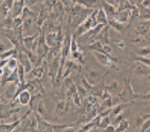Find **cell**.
<instances>
[{"label":"cell","mask_w":150,"mask_h":132,"mask_svg":"<svg viewBox=\"0 0 150 132\" xmlns=\"http://www.w3.org/2000/svg\"><path fill=\"white\" fill-rule=\"evenodd\" d=\"M117 97H118L119 101H120V104H129V103L133 102V101L141 99L142 95H138V93H135L133 91L131 82H130V77H128L127 79H125L122 90Z\"/></svg>","instance_id":"obj_1"},{"label":"cell","mask_w":150,"mask_h":132,"mask_svg":"<svg viewBox=\"0 0 150 132\" xmlns=\"http://www.w3.org/2000/svg\"><path fill=\"white\" fill-rule=\"evenodd\" d=\"M85 75H86V77H85L86 80L93 85V86H95V85L102 82L103 77H104L103 71L97 70V69H95V68H86Z\"/></svg>","instance_id":"obj_2"},{"label":"cell","mask_w":150,"mask_h":132,"mask_svg":"<svg viewBox=\"0 0 150 132\" xmlns=\"http://www.w3.org/2000/svg\"><path fill=\"white\" fill-rule=\"evenodd\" d=\"M39 35H40V30H38L36 34H34V35L25 36L23 38V45H24V47L30 50V52H33L36 54L38 42H39Z\"/></svg>","instance_id":"obj_3"},{"label":"cell","mask_w":150,"mask_h":132,"mask_svg":"<svg viewBox=\"0 0 150 132\" xmlns=\"http://www.w3.org/2000/svg\"><path fill=\"white\" fill-rule=\"evenodd\" d=\"M32 112H33L32 109H28L23 116H21L20 119H18V120L14 121V122L11 123V124H1L0 125V132H13L16 128H18L19 126H20L22 121L24 120L25 117H28Z\"/></svg>","instance_id":"obj_4"},{"label":"cell","mask_w":150,"mask_h":132,"mask_svg":"<svg viewBox=\"0 0 150 132\" xmlns=\"http://www.w3.org/2000/svg\"><path fill=\"white\" fill-rule=\"evenodd\" d=\"M19 111L20 108H13L10 103H0V120H6Z\"/></svg>","instance_id":"obj_5"},{"label":"cell","mask_w":150,"mask_h":132,"mask_svg":"<svg viewBox=\"0 0 150 132\" xmlns=\"http://www.w3.org/2000/svg\"><path fill=\"white\" fill-rule=\"evenodd\" d=\"M18 88V83H12L8 86V88L3 92L2 95H0V103H11L13 101V99L15 97L16 91Z\"/></svg>","instance_id":"obj_6"},{"label":"cell","mask_w":150,"mask_h":132,"mask_svg":"<svg viewBox=\"0 0 150 132\" xmlns=\"http://www.w3.org/2000/svg\"><path fill=\"white\" fill-rule=\"evenodd\" d=\"M17 59H18V62H19V64H21L23 67H24L26 75H28V73L32 71L33 68H34V66H33L32 62H30V58L28 57V55H26V54L23 52V49L18 50Z\"/></svg>","instance_id":"obj_7"},{"label":"cell","mask_w":150,"mask_h":132,"mask_svg":"<svg viewBox=\"0 0 150 132\" xmlns=\"http://www.w3.org/2000/svg\"><path fill=\"white\" fill-rule=\"evenodd\" d=\"M93 55L95 56L96 60L100 63L103 66H106V67H111L113 62H115L117 60H115L112 57L106 55L104 52H93Z\"/></svg>","instance_id":"obj_8"},{"label":"cell","mask_w":150,"mask_h":132,"mask_svg":"<svg viewBox=\"0 0 150 132\" xmlns=\"http://www.w3.org/2000/svg\"><path fill=\"white\" fill-rule=\"evenodd\" d=\"M132 71L139 77H150V67L138 61H135L133 64Z\"/></svg>","instance_id":"obj_9"},{"label":"cell","mask_w":150,"mask_h":132,"mask_svg":"<svg viewBox=\"0 0 150 132\" xmlns=\"http://www.w3.org/2000/svg\"><path fill=\"white\" fill-rule=\"evenodd\" d=\"M80 66L77 62H75L74 60H67L64 64V68H63V73H62V80L66 79L67 77H69V75L73 71H75L76 69L80 70Z\"/></svg>","instance_id":"obj_10"},{"label":"cell","mask_w":150,"mask_h":132,"mask_svg":"<svg viewBox=\"0 0 150 132\" xmlns=\"http://www.w3.org/2000/svg\"><path fill=\"white\" fill-rule=\"evenodd\" d=\"M101 3H102V10L104 11V13L106 14L108 20L115 19V13H117V8H115L113 4H111V3L107 2L106 0H102Z\"/></svg>","instance_id":"obj_11"},{"label":"cell","mask_w":150,"mask_h":132,"mask_svg":"<svg viewBox=\"0 0 150 132\" xmlns=\"http://www.w3.org/2000/svg\"><path fill=\"white\" fill-rule=\"evenodd\" d=\"M135 32L139 36H143V37H146V36L150 35V20L147 21H142V22L139 23L137 26H135Z\"/></svg>","instance_id":"obj_12"},{"label":"cell","mask_w":150,"mask_h":132,"mask_svg":"<svg viewBox=\"0 0 150 132\" xmlns=\"http://www.w3.org/2000/svg\"><path fill=\"white\" fill-rule=\"evenodd\" d=\"M25 6L24 0H15L14 5H13L12 11H11V16L13 18L19 17V16L22 15V11Z\"/></svg>","instance_id":"obj_13"},{"label":"cell","mask_w":150,"mask_h":132,"mask_svg":"<svg viewBox=\"0 0 150 132\" xmlns=\"http://www.w3.org/2000/svg\"><path fill=\"white\" fill-rule=\"evenodd\" d=\"M115 20L122 24L127 23L130 20V10H118L115 13Z\"/></svg>","instance_id":"obj_14"},{"label":"cell","mask_w":150,"mask_h":132,"mask_svg":"<svg viewBox=\"0 0 150 132\" xmlns=\"http://www.w3.org/2000/svg\"><path fill=\"white\" fill-rule=\"evenodd\" d=\"M16 99H18L20 105L26 106V105H30V100H32V93H30L28 89L22 90V91L18 95V97H16Z\"/></svg>","instance_id":"obj_15"},{"label":"cell","mask_w":150,"mask_h":132,"mask_svg":"<svg viewBox=\"0 0 150 132\" xmlns=\"http://www.w3.org/2000/svg\"><path fill=\"white\" fill-rule=\"evenodd\" d=\"M105 88L110 95H112V97H115V95H118L120 93L123 87H121V84L119 81H112L109 85H106Z\"/></svg>","instance_id":"obj_16"},{"label":"cell","mask_w":150,"mask_h":132,"mask_svg":"<svg viewBox=\"0 0 150 132\" xmlns=\"http://www.w3.org/2000/svg\"><path fill=\"white\" fill-rule=\"evenodd\" d=\"M14 2H15V0H4L0 4V12H1V14L3 16H8V13H11Z\"/></svg>","instance_id":"obj_17"},{"label":"cell","mask_w":150,"mask_h":132,"mask_svg":"<svg viewBox=\"0 0 150 132\" xmlns=\"http://www.w3.org/2000/svg\"><path fill=\"white\" fill-rule=\"evenodd\" d=\"M96 19H97L98 24H108V18L105 13H104V11L102 10V8L96 10Z\"/></svg>","instance_id":"obj_18"},{"label":"cell","mask_w":150,"mask_h":132,"mask_svg":"<svg viewBox=\"0 0 150 132\" xmlns=\"http://www.w3.org/2000/svg\"><path fill=\"white\" fill-rule=\"evenodd\" d=\"M30 73H32L33 77L35 78L36 80H40V79H42L43 73H44V67H43V65H39V66L34 67Z\"/></svg>","instance_id":"obj_19"},{"label":"cell","mask_w":150,"mask_h":132,"mask_svg":"<svg viewBox=\"0 0 150 132\" xmlns=\"http://www.w3.org/2000/svg\"><path fill=\"white\" fill-rule=\"evenodd\" d=\"M96 3H97V0H77V3H76V4H79V5H81V6H84V8L91 10V8L96 5Z\"/></svg>","instance_id":"obj_20"},{"label":"cell","mask_w":150,"mask_h":132,"mask_svg":"<svg viewBox=\"0 0 150 132\" xmlns=\"http://www.w3.org/2000/svg\"><path fill=\"white\" fill-rule=\"evenodd\" d=\"M87 48L91 52H103V44L101 41H93L87 45Z\"/></svg>","instance_id":"obj_21"},{"label":"cell","mask_w":150,"mask_h":132,"mask_svg":"<svg viewBox=\"0 0 150 132\" xmlns=\"http://www.w3.org/2000/svg\"><path fill=\"white\" fill-rule=\"evenodd\" d=\"M17 73H18V78H19V83H20V84H25V83H26V80H25L26 72H25L24 67H23L21 64L18 65Z\"/></svg>","instance_id":"obj_22"},{"label":"cell","mask_w":150,"mask_h":132,"mask_svg":"<svg viewBox=\"0 0 150 132\" xmlns=\"http://www.w3.org/2000/svg\"><path fill=\"white\" fill-rule=\"evenodd\" d=\"M129 121L124 119L123 121H121L120 123L118 124V126L115 127V132H126V130L129 128Z\"/></svg>","instance_id":"obj_23"},{"label":"cell","mask_w":150,"mask_h":132,"mask_svg":"<svg viewBox=\"0 0 150 132\" xmlns=\"http://www.w3.org/2000/svg\"><path fill=\"white\" fill-rule=\"evenodd\" d=\"M18 65H19L18 59H16V58H10V59L8 60V62H6V65H5V66H6L11 71H15V70H17Z\"/></svg>","instance_id":"obj_24"},{"label":"cell","mask_w":150,"mask_h":132,"mask_svg":"<svg viewBox=\"0 0 150 132\" xmlns=\"http://www.w3.org/2000/svg\"><path fill=\"white\" fill-rule=\"evenodd\" d=\"M56 109H57V114L58 115L64 114L65 112L67 111V110H66V102H65L64 100L58 101V102H57V107H56Z\"/></svg>","instance_id":"obj_25"},{"label":"cell","mask_w":150,"mask_h":132,"mask_svg":"<svg viewBox=\"0 0 150 132\" xmlns=\"http://www.w3.org/2000/svg\"><path fill=\"white\" fill-rule=\"evenodd\" d=\"M108 26L109 28H112L113 30H118V32H122L123 30H124V25L122 24V23L118 22L117 20H115V19H110V20H108Z\"/></svg>","instance_id":"obj_26"},{"label":"cell","mask_w":150,"mask_h":132,"mask_svg":"<svg viewBox=\"0 0 150 132\" xmlns=\"http://www.w3.org/2000/svg\"><path fill=\"white\" fill-rule=\"evenodd\" d=\"M110 124H111L110 116H109V115H105V116H102L100 119V122H99V125H98V128H101V129H105V128L108 127Z\"/></svg>","instance_id":"obj_27"},{"label":"cell","mask_w":150,"mask_h":132,"mask_svg":"<svg viewBox=\"0 0 150 132\" xmlns=\"http://www.w3.org/2000/svg\"><path fill=\"white\" fill-rule=\"evenodd\" d=\"M128 104H118L115 105V106H113L112 108H111V114L113 115V116H117V115L121 114L122 113V111L124 110V107L125 106H127Z\"/></svg>","instance_id":"obj_28"},{"label":"cell","mask_w":150,"mask_h":132,"mask_svg":"<svg viewBox=\"0 0 150 132\" xmlns=\"http://www.w3.org/2000/svg\"><path fill=\"white\" fill-rule=\"evenodd\" d=\"M135 55L141 56V57H148V56H150V46L138 48L137 52H135Z\"/></svg>","instance_id":"obj_29"},{"label":"cell","mask_w":150,"mask_h":132,"mask_svg":"<svg viewBox=\"0 0 150 132\" xmlns=\"http://www.w3.org/2000/svg\"><path fill=\"white\" fill-rule=\"evenodd\" d=\"M22 24H23V19L21 16L13 18V30H18V28H22Z\"/></svg>","instance_id":"obj_30"},{"label":"cell","mask_w":150,"mask_h":132,"mask_svg":"<svg viewBox=\"0 0 150 132\" xmlns=\"http://www.w3.org/2000/svg\"><path fill=\"white\" fill-rule=\"evenodd\" d=\"M133 60L143 63V64H145L146 66L150 67V58H148V57H141V56L134 55V56H133Z\"/></svg>","instance_id":"obj_31"},{"label":"cell","mask_w":150,"mask_h":132,"mask_svg":"<svg viewBox=\"0 0 150 132\" xmlns=\"http://www.w3.org/2000/svg\"><path fill=\"white\" fill-rule=\"evenodd\" d=\"M79 49H80V48H79V45H78L77 39L73 38V36H71V41H70V52L73 54V52H78Z\"/></svg>","instance_id":"obj_32"},{"label":"cell","mask_w":150,"mask_h":132,"mask_svg":"<svg viewBox=\"0 0 150 132\" xmlns=\"http://www.w3.org/2000/svg\"><path fill=\"white\" fill-rule=\"evenodd\" d=\"M36 112H38L40 115H43L44 114V111H45V109H44V103H43V100H40L39 101V103H38V105H37V108H36V110H35Z\"/></svg>","instance_id":"obj_33"},{"label":"cell","mask_w":150,"mask_h":132,"mask_svg":"<svg viewBox=\"0 0 150 132\" xmlns=\"http://www.w3.org/2000/svg\"><path fill=\"white\" fill-rule=\"evenodd\" d=\"M77 90H78V93L80 95V97H82V99H85V97H87V90L83 87V86L77 85Z\"/></svg>","instance_id":"obj_34"},{"label":"cell","mask_w":150,"mask_h":132,"mask_svg":"<svg viewBox=\"0 0 150 132\" xmlns=\"http://www.w3.org/2000/svg\"><path fill=\"white\" fill-rule=\"evenodd\" d=\"M149 129H150V119H148V120H145L143 122L140 132H147Z\"/></svg>","instance_id":"obj_35"},{"label":"cell","mask_w":150,"mask_h":132,"mask_svg":"<svg viewBox=\"0 0 150 132\" xmlns=\"http://www.w3.org/2000/svg\"><path fill=\"white\" fill-rule=\"evenodd\" d=\"M73 100H74V103H75L77 106H79V107H81V106H82V97H81L80 95L78 93V91L76 92L75 95H74Z\"/></svg>","instance_id":"obj_36"},{"label":"cell","mask_w":150,"mask_h":132,"mask_svg":"<svg viewBox=\"0 0 150 132\" xmlns=\"http://www.w3.org/2000/svg\"><path fill=\"white\" fill-rule=\"evenodd\" d=\"M12 48H14V47H12ZM12 48H8V46L6 43L0 40V55L3 54V52H8V50L12 49Z\"/></svg>","instance_id":"obj_37"},{"label":"cell","mask_w":150,"mask_h":132,"mask_svg":"<svg viewBox=\"0 0 150 132\" xmlns=\"http://www.w3.org/2000/svg\"><path fill=\"white\" fill-rule=\"evenodd\" d=\"M113 42H115V46H117V47H118L119 49H121V50H123L124 48L126 47V43H125V41H123V40H115Z\"/></svg>","instance_id":"obj_38"},{"label":"cell","mask_w":150,"mask_h":132,"mask_svg":"<svg viewBox=\"0 0 150 132\" xmlns=\"http://www.w3.org/2000/svg\"><path fill=\"white\" fill-rule=\"evenodd\" d=\"M103 52L106 54V55L110 56L112 54V47H111L109 44H104L103 45Z\"/></svg>","instance_id":"obj_39"},{"label":"cell","mask_w":150,"mask_h":132,"mask_svg":"<svg viewBox=\"0 0 150 132\" xmlns=\"http://www.w3.org/2000/svg\"><path fill=\"white\" fill-rule=\"evenodd\" d=\"M38 2H39V0H24L25 5L28 6V8H32V6L37 4Z\"/></svg>","instance_id":"obj_40"},{"label":"cell","mask_w":150,"mask_h":132,"mask_svg":"<svg viewBox=\"0 0 150 132\" xmlns=\"http://www.w3.org/2000/svg\"><path fill=\"white\" fill-rule=\"evenodd\" d=\"M115 121H113V125H118L121 121H123L124 119H125L123 114H119V115H117V116H115Z\"/></svg>","instance_id":"obj_41"},{"label":"cell","mask_w":150,"mask_h":132,"mask_svg":"<svg viewBox=\"0 0 150 132\" xmlns=\"http://www.w3.org/2000/svg\"><path fill=\"white\" fill-rule=\"evenodd\" d=\"M103 132H115V127L113 125L110 124L108 127H106L105 129H103Z\"/></svg>","instance_id":"obj_42"},{"label":"cell","mask_w":150,"mask_h":132,"mask_svg":"<svg viewBox=\"0 0 150 132\" xmlns=\"http://www.w3.org/2000/svg\"><path fill=\"white\" fill-rule=\"evenodd\" d=\"M141 5H143L144 8H149L150 5V0H144L142 3H141Z\"/></svg>","instance_id":"obj_43"},{"label":"cell","mask_w":150,"mask_h":132,"mask_svg":"<svg viewBox=\"0 0 150 132\" xmlns=\"http://www.w3.org/2000/svg\"><path fill=\"white\" fill-rule=\"evenodd\" d=\"M148 119H150V113H146V114H143L142 115V120L143 121L148 120Z\"/></svg>","instance_id":"obj_44"},{"label":"cell","mask_w":150,"mask_h":132,"mask_svg":"<svg viewBox=\"0 0 150 132\" xmlns=\"http://www.w3.org/2000/svg\"><path fill=\"white\" fill-rule=\"evenodd\" d=\"M141 99H144V100H150V92L149 93H147V95H142V97Z\"/></svg>","instance_id":"obj_45"},{"label":"cell","mask_w":150,"mask_h":132,"mask_svg":"<svg viewBox=\"0 0 150 132\" xmlns=\"http://www.w3.org/2000/svg\"><path fill=\"white\" fill-rule=\"evenodd\" d=\"M96 128H93V129H91V130H89V131H88V132H96Z\"/></svg>","instance_id":"obj_46"},{"label":"cell","mask_w":150,"mask_h":132,"mask_svg":"<svg viewBox=\"0 0 150 132\" xmlns=\"http://www.w3.org/2000/svg\"><path fill=\"white\" fill-rule=\"evenodd\" d=\"M3 1H4V0H0V2H1V3H2V2H3Z\"/></svg>","instance_id":"obj_47"},{"label":"cell","mask_w":150,"mask_h":132,"mask_svg":"<svg viewBox=\"0 0 150 132\" xmlns=\"http://www.w3.org/2000/svg\"><path fill=\"white\" fill-rule=\"evenodd\" d=\"M0 83H1V77H0Z\"/></svg>","instance_id":"obj_48"},{"label":"cell","mask_w":150,"mask_h":132,"mask_svg":"<svg viewBox=\"0 0 150 132\" xmlns=\"http://www.w3.org/2000/svg\"><path fill=\"white\" fill-rule=\"evenodd\" d=\"M149 81H150V77H149Z\"/></svg>","instance_id":"obj_49"},{"label":"cell","mask_w":150,"mask_h":132,"mask_svg":"<svg viewBox=\"0 0 150 132\" xmlns=\"http://www.w3.org/2000/svg\"><path fill=\"white\" fill-rule=\"evenodd\" d=\"M0 4H1V2H0Z\"/></svg>","instance_id":"obj_50"}]
</instances>
